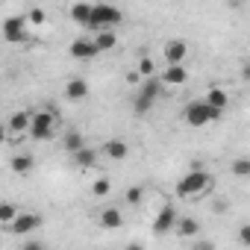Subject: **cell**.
Masks as SVG:
<instances>
[{
	"label": "cell",
	"mask_w": 250,
	"mask_h": 250,
	"mask_svg": "<svg viewBox=\"0 0 250 250\" xmlns=\"http://www.w3.org/2000/svg\"><path fill=\"white\" fill-rule=\"evenodd\" d=\"M27 21H30V24H44V9H33V12L27 15Z\"/></svg>",
	"instance_id": "f1b7e54d"
},
{
	"label": "cell",
	"mask_w": 250,
	"mask_h": 250,
	"mask_svg": "<svg viewBox=\"0 0 250 250\" xmlns=\"http://www.w3.org/2000/svg\"><path fill=\"white\" fill-rule=\"evenodd\" d=\"M12 171H15V174H30V171H33V156H30V153L15 156V159H12Z\"/></svg>",
	"instance_id": "603a6c76"
},
{
	"label": "cell",
	"mask_w": 250,
	"mask_h": 250,
	"mask_svg": "<svg viewBox=\"0 0 250 250\" xmlns=\"http://www.w3.org/2000/svg\"><path fill=\"white\" fill-rule=\"evenodd\" d=\"M53 124H56L53 112H33V127H30V136H33V139H39V142L50 139V136H53Z\"/></svg>",
	"instance_id": "5b68a950"
},
{
	"label": "cell",
	"mask_w": 250,
	"mask_h": 250,
	"mask_svg": "<svg viewBox=\"0 0 250 250\" xmlns=\"http://www.w3.org/2000/svg\"><path fill=\"white\" fill-rule=\"evenodd\" d=\"M235 235H238V241H241V244H244V247H250V224H241V227H238V232H235Z\"/></svg>",
	"instance_id": "83f0119b"
},
{
	"label": "cell",
	"mask_w": 250,
	"mask_h": 250,
	"mask_svg": "<svg viewBox=\"0 0 250 250\" xmlns=\"http://www.w3.org/2000/svg\"><path fill=\"white\" fill-rule=\"evenodd\" d=\"M27 18H6L3 21V39L9 42V44H21V42H27Z\"/></svg>",
	"instance_id": "8992f818"
},
{
	"label": "cell",
	"mask_w": 250,
	"mask_h": 250,
	"mask_svg": "<svg viewBox=\"0 0 250 250\" xmlns=\"http://www.w3.org/2000/svg\"><path fill=\"white\" fill-rule=\"evenodd\" d=\"M33 127V112H15L9 118V133H30Z\"/></svg>",
	"instance_id": "9a60e30c"
},
{
	"label": "cell",
	"mask_w": 250,
	"mask_h": 250,
	"mask_svg": "<svg viewBox=\"0 0 250 250\" xmlns=\"http://www.w3.org/2000/svg\"><path fill=\"white\" fill-rule=\"evenodd\" d=\"M85 94H88V83H85V80L74 77V80H68V83H65V97H68V100H74V103H77V100H83Z\"/></svg>",
	"instance_id": "5bb4252c"
},
{
	"label": "cell",
	"mask_w": 250,
	"mask_h": 250,
	"mask_svg": "<svg viewBox=\"0 0 250 250\" xmlns=\"http://www.w3.org/2000/svg\"><path fill=\"white\" fill-rule=\"evenodd\" d=\"M91 12H94V3H74L71 6V18L88 30V21H91Z\"/></svg>",
	"instance_id": "2e32d148"
},
{
	"label": "cell",
	"mask_w": 250,
	"mask_h": 250,
	"mask_svg": "<svg viewBox=\"0 0 250 250\" xmlns=\"http://www.w3.org/2000/svg\"><path fill=\"white\" fill-rule=\"evenodd\" d=\"M212 183H215V177H212L209 171H203L200 165H194V168L177 183V197H200V194H206V191L212 188Z\"/></svg>",
	"instance_id": "6da1fadb"
},
{
	"label": "cell",
	"mask_w": 250,
	"mask_h": 250,
	"mask_svg": "<svg viewBox=\"0 0 250 250\" xmlns=\"http://www.w3.org/2000/svg\"><path fill=\"white\" fill-rule=\"evenodd\" d=\"M103 153H106L112 162H121V159H127L130 147H127V142H124V139H109L106 147H103Z\"/></svg>",
	"instance_id": "4fadbf2b"
},
{
	"label": "cell",
	"mask_w": 250,
	"mask_h": 250,
	"mask_svg": "<svg viewBox=\"0 0 250 250\" xmlns=\"http://www.w3.org/2000/svg\"><path fill=\"white\" fill-rule=\"evenodd\" d=\"M159 80H162V85H183V83H188V71H186V65H168Z\"/></svg>",
	"instance_id": "30bf717a"
},
{
	"label": "cell",
	"mask_w": 250,
	"mask_h": 250,
	"mask_svg": "<svg viewBox=\"0 0 250 250\" xmlns=\"http://www.w3.org/2000/svg\"><path fill=\"white\" fill-rule=\"evenodd\" d=\"M65 150L74 156V153H80V150H85V142H83V136L80 133H68L65 136Z\"/></svg>",
	"instance_id": "7402d4cb"
},
{
	"label": "cell",
	"mask_w": 250,
	"mask_h": 250,
	"mask_svg": "<svg viewBox=\"0 0 250 250\" xmlns=\"http://www.w3.org/2000/svg\"><path fill=\"white\" fill-rule=\"evenodd\" d=\"M21 250H47V247H44L42 241H36V238H30V241H24V244H21Z\"/></svg>",
	"instance_id": "f546056e"
},
{
	"label": "cell",
	"mask_w": 250,
	"mask_h": 250,
	"mask_svg": "<svg viewBox=\"0 0 250 250\" xmlns=\"http://www.w3.org/2000/svg\"><path fill=\"white\" fill-rule=\"evenodd\" d=\"M118 44V36L112 33V30H106V33H94V47H97V53H106V50H112Z\"/></svg>",
	"instance_id": "d6986e66"
},
{
	"label": "cell",
	"mask_w": 250,
	"mask_h": 250,
	"mask_svg": "<svg viewBox=\"0 0 250 250\" xmlns=\"http://www.w3.org/2000/svg\"><path fill=\"white\" fill-rule=\"evenodd\" d=\"M188 56V44L183 39H174L165 44V62L168 65H183V59Z\"/></svg>",
	"instance_id": "9c48e42d"
},
{
	"label": "cell",
	"mask_w": 250,
	"mask_h": 250,
	"mask_svg": "<svg viewBox=\"0 0 250 250\" xmlns=\"http://www.w3.org/2000/svg\"><path fill=\"white\" fill-rule=\"evenodd\" d=\"M139 74H142V77H147V80L156 74V65H153V59H150V56H145V59L139 62Z\"/></svg>",
	"instance_id": "d4e9b609"
},
{
	"label": "cell",
	"mask_w": 250,
	"mask_h": 250,
	"mask_svg": "<svg viewBox=\"0 0 250 250\" xmlns=\"http://www.w3.org/2000/svg\"><path fill=\"white\" fill-rule=\"evenodd\" d=\"M91 191H94V197H106V194L112 191V186H109V180H97V183L91 186Z\"/></svg>",
	"instance_id": "4316f807"
},
{
	"label": "cell",
	"mask_w": 250,
	"mask_h": 250,
	"mask_svg": "<svg viewBox=\"0 0 250 250\" xmlns=\"http://www.w3.org/2000/svg\"><path fill=\"white\" fill-rule=\"evenodd\" d=\"M71 56H74V59H94V56H97L94 39H77V42L71 44Z\"/></svg>",
	"instance_id": "7c38bea8"
},
{
	"label": "cell",
	"mask_w": 250,
	"mask_h": 250,
	"mask_svg": "<svg viewBox=\"0 0 250 250\" xmlns=\"http://www.w3.org/2000/svg\"><path fill=\"white\" fill-rule=\"evenodd\" d=\"M127 250H145V244H139V241H133V244H130Z\"/></svg>",
	"instance_id": "d6a6232c"
},
{
	"label": "cell",
	"mask_w": 250,
	"mask_h": 250,
	"mask_svg": "<svg viewBox=\"0 0 250 250\" xmlns=\"http://www.w3.org/2000/svg\"><path fill=\"white\" fill-rule=\"evenodd\" d=\"M221 118V109L209 106L206 100H191L186 109H183V121L188 124V127H206V124L218 121Z\"/></svg>",
	"instance_id": "7a4b0ae2"
},
{
	"label": "cell",
	"mask_w": 250,
	"mask_h": 250,
	"mask_svg": "<svg viewBox=\"0 0 250 250\" xmlns=\"http://www.w3.org/2000/svg\"><path fill=\"white\" fill-rule=\"evenodd\" d=\"M177 235H183V238H197V235H200V224H197L194 218H180V221H177Z\"/></svg>",
	"instance_id": "ac0fdd59"
},
{
	"label": "cell",
	"mask_w": 250,
	"mask_h": 250,
	"mask_svg": "<svg viewBox=\"0 0 250 250\" xmlns=\"http://www.w3.org/2000/svg\"><path fill=\"white\" fill-rule=\"evenodd\" d=\"M121 9H115V6H106V3H94V12H91V21H88V30H94V33H106V30H112L115 24H121Z\"/></svg>",
	"instance_id": "3957f363"
},
{
	"label": "cell",
	"mask_w": 250,
	"mask_h": 250,
	"mask_svg": "<svg viewBox=\"0 0 250 250\" xmlns=\"http://www.w3.org/2000/svg\"><path fill=\"white\" fill-rule=\"evenodd\" d=\"M139 80H142V74H139V71H133V74L127 77V83H139Z\"/></svg>",
	"instance_id": "4dcf8cb0"
},
{
	"label": "cell",
	"mask_w": 250,
	"mask_h": 250,
	"mask_svg": "<svg viewBox=\"0 0 250 250\" xmlns=\"http://www.w3.org/2000/svg\"><path fill=\"white\" fill-rule=\"evenodd\" d=\"M21 212L15 209V203H0V221H3V227L9 229L12 224H15V218H18Z\"/></svg>",
	"instance_id": "44dd1931"
},
{
	"label": "cell",
	"mask_w": 250,
	"mask_h": 250,
	"mask_svg": "<svg viewBox=\"0 0 250 250\" xmlns=\"http://www.w3.org/2000/svg\"><path fill=\"white\" fill-rule=\"evenodd\" d=\"M159 91H162V80H156V77H150L142 88H139V94H136V112L139 115H145V112H150V106L156 103V97H159Z\"/></svg>",
	"instance_id": "277c9868"
},
{
	"label": "cell",
	"mask_w": 250,
	"mask_h": 250,
	"mask_svg": "<svg viewBox=\"0 0 250 250\" xmlns=\"http://www.w3.org/2000/svg\"><path fill=\"white\" fill-rule=\"evenodd\" d=\"M97 224L103 229H121L124 227V215L118 212V206H106L100 215H97Z\"/></svg>",
	"instance_id": "8fae6325"
},
{
	"label": "cell",
	"mask_w": 250,
	"mask_h": 250,
	"mask_svg": "<svg viewBox=\"0 0 250 250\" xmlns=\"http://www.w3.org/2000/svg\"><path fill=\"white\" fill-rule=\"evenodd\" d=\"M71 159H74V165H77V168H83V171H88V168H94V165H97V150H91V147H85V150H80V153H74Z\"/></svg>",
	"instance_id": "e0dca14e"
},
{
	"label": "cell",
	"mask_w": 250,
	"mask_h": 250,
	"mask_svg": "<svg viewBox=\"0 0 250 250\" xmlns=\"http://www.w3.org/2000/svg\"><path fill=\"white\" fill-rule=\"evenodd\" d=\"M142 197H145V188H142V186H130V188H127V203H130V206L142 203Z\"/></svg>",
	"instance_id": "484cf974"
},
{
	"label": "cell",
	"mask_w": 250,
	"mask_h": 250,
	"mask_svg": "<svg viewBox=\"0 0 250 250\" xmlns=\"http://www.w3.org/2000/svg\"><path fill=\"white\" fill-rule=\"evenodd\" d=\"M177 209L174 206H162L159 212H156V221H153V235H165V232H171V229H177Z\"/></svg>",
	"instance_id": "52a82bcc"
},
{
	"label": "cell",
	"mask_w": 250,
	"mask_h": 250,
	"mask_svg": "<svg viewBox=\"0 0 250 250\" xmlns=\"http://www.w3.org/2000/svg\"><path fill=\"white\" fill-rule=\"evenodd\" d=\"M229 171H232V177H250V159H235L229 165Z\"/></svg>",
	"instance_id": "cb8c5ba5"
},
{
	"label": "cell",
	"mask_w": 250,
	"mask_h": 250,
	"mask_svg": "<svg viewBox=\"0 0 250 250\" xmlns=\"http://www.w3.org/2000/svg\"><path fill=\"white\" fill-rule=\"evenodd\" d=\"M203 100H206L209 106H215V109H221V112H224V109H227V103H229V97H227V91H224V88H209Z\"/></svg>",
	"instance_id": "ffe728a7"
},
{
	"label": "cell",
	"mask_w": 250,
	"mask_h": 250,
	"mask_svg": "<svg viewBox=\"0 0 250 250\" xmlns=\"http://www.w3.org/2000/svg\"><path fill=\"white\" fill-rule=\"evenodd\" d=\"M247 77H250V65H247Z\"/></svg>",
	"instance_id": "836d02e7"
},
{
	"label": "cell",
	"mask_w": 250,
	"mask_h": 250,
	"mask_svg": "<svg viewBox=\"0 0 250 250\" xmlns=\"http://www.w3.org/2000/svg\"><path fill=\"white\" fill-rule=\"evenodd\" d=\"M197 250H215V244H209V241H200V244H197Z\"/></svg>",
	"instance_id": "1f68e13d"
},
{
	"label": "cell",
	"mask_w": 250,
	"mask_h": 250,
	"mask_svg": "<svg viewBox=\"0 0 250 250\" xmlns=\"http://www.w3.org/2000/svg\"><path fill=\"white\" fill-rule=\"evenodd\" d=\"M39 227H42V218H39L36 212H21L9 229H12L15 235H30V232H36Z\"/></svg>",
	"instance_id": "ba28073f"
}]
</instances>
